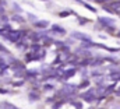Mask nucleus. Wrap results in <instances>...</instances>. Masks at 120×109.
<instances>
[{
    "mask_svg": "<svg viewBox=\"0 0 120 109\" xmlns=\"http://www.w3.org/2000/svg\"><path fill=\"white\" fill-rule=\"evenodd\" d=\"M71 35H73V38H78V39H81V41H84V42L91 43L90 36H88V35H85V34H81V32H73Z\"/></svg>",
    "mask_w": 120,
    "mask_h": 109,
    "instance_id": "1",
    "label": "nucleus"
},
{
    "mask_svg": "<svg viewBox=\"0 0 120 109\" xmlns=\"http://www.w3.org/2000/svg\"><path fill=\"white\" fill-rule=\"evenodd\" d=\"M99 23L103 24L105 27H110V28L115 25V21L110 20V18H106V17H99Z\"/></svg>",
    "mask_w": 120,
    "mask_h": 109,
    "instance_id": "2",
    "label": "nucleus"
},
{
    "mask_svg": "<svg viewBox=\"0 0 120 109\" xmlns=\"http://www.w3.org/2000/svg\"><path fill=\"white\" fill-rule=\"evenodd\" d=\"M110 10L116 14H120V1H110Z\"/></svg>",
    "mask_w": 120,
    "mask_h": 109,
    "instance_id": "3",
    "label": "nucleus"
},
{
    "mask_svg": "<svg viewBox=\"0 0 120 109\" xmlns=\"http://www.w3.org/2000/svg\"><path fill=\"white\" fill-rule=\"evenodd\" d=\"M52 31H53V32H57V34H60V35H64V34H66V29L61 28V27H59V25H53Z\"/></svg>",
    "mask_w": 120,
    "mask_h": 109,
    "instance_id": "4",
    "label": "nucleus"
},
{
    "mask_svg": "<svg viewBox=\"0 0 120 109\" xmlns=\"http://www.w3.org/2000/svg\"><path fill=\"white\" fill-rule=\"evenodd\" d=\"M48 25H49L48 21H35V27L36 28H41L42 29V28H46Z\"/></svg>",
    "mask_w": 120,
    "mask_h": 109,
    "instance_id": "5",
    "label": "nucleus"
},
{
    "mask_svg": "<svg viewBox=\"0 0 120 109\" xmlns=\"http://www.w3.org/2000/svg\"><path fill=\"white\" fill-rule=\"evenodd\" d=\"M74 73H75V70H74V69H71V70H67V71H66V74H64V78L73 77V76H74Z\"/></svg>",
    "mask_w": 120,
    "mask_h": 109,
    "instance_id": "6",
    "label": "nucleus"
},
{
    "mask_svg": "<svg viewBox=\"0 0 120 109\" xmlns=\"http://www.w3.org/2000/svg\"><path fill=\"white\" fill-rule=\"evenodd\" d=\"M81 3H82V1H81ZM82 6H85V7H87V8H88L90 11H94V13L96 11V8H95V7H91L90 4H87V3H82Z\"/></svg>",
    "mask_w": 120,
    "mask_h": 109,
    "instance_id": "7",
    "label": "nucleus"
},
{
    "mask_svg": "<svg viewBox=\"0 0 120 109\" xmlns=\"http://www.w3.org/2000/svg\"><path fill=\"white\" fill-rule=\"evenodd\" d=\"M4 108H6V109H18V108H15V106H13L11 104H8V102H6V104H4Z\"/></svg>",
    "mask_w": 120,
    "mask_h": 109,
    "instance_id": "8",
    "label": "nucleus"
},
{
    "mask_svg": "<svg viewBox=\"0 0 120 109\" xmlns=\"http://www.w3.org/2000/svg\"><path fill=\"white\" fill-rule=\"evenodd\" d=\"M31 49H32L34 52H38V51L41 49V46H39V45H32V46H31Z\"/></svg>",
    "mask_w": 120,
    "mask_h": 109,
    "instance_id": "9",
    "label": "nucleus"
},
{
    "mask_svg": "<svg viewBox=\"0 0 120 109\" xmlns=\"http://www.w3.org/2000/svg\"><path fill=\"white\" fill-rule=\"evenodd\" d=\"M70 13L68 11H61V13H59V17H67Z\"/></svg>",
    "mask_w": 120,
    "mask_h": 109,
    "instance_id": "10",
    "label": "nucleus"
},
{
    "mask_svg": "<svg viewBox=\"0 0 120 109\" xmlns=\"http://www.w3.org/2000/svg\"><path fill=\"white\" fill-rule=\"evenodd\" d=\"M74 105H75V108H77V109H81V108H82V105H81L80 102H74Z\"/></svg>",
    "mask_w": 120,
    "mask_h": 109,
    "instance_id": "11",
    "label": "nucleus"
},
{
    "mask_svg": "<svg viewBox=\"0 0 120 109\" xmlns=\"http://www.w3.org/2000/svg\"><path fill=\"white\" fill-rule=\"evenodd\" d=\"M14 20H17V21H20V23H22V21H24L22 18H20V16H15V17H14Z\"/></svg>",
    "mask_w": 120,
    "mask_h": 109,
    "instance_id": "12",
    "label": "nucleus"
},
{
    "mask_svg": "<svg viewBox=\"0 0 120 109\" xmlns=\"http://www.w3.org/2000/svg\"><path fill=\"white\" fill-rule=\"evenodd\" d=\"M87 85H88V82H87V81H84L82 84H81V88H82V87H87Z\"/></svg>",
    "mask_w": 120,
    "mask_h": 109,
    "instance_id": "13",
    "label": "nucleus"
},
{
    "mask_svg": "<svg viewBox=\"0 0 120 109\" xmlns=\"http://www.w3.org/2000/svg\"><path fill=\"white\" fill-rule=\"evenodd\" d=\"M4 92H6V91H4V90H1V88H0V94H4Z\"/></svg>",
    "mask_w": 120,
    "mask_h": 109,
    "instance_id": "14",
    "label": "nucleus"
},
{
    "mask_svg": "<svg viewBox=\"0 0 120 109\" xmlns=\"http://www.w3.org/2000/svg\"><path fill=\"white\" fill-rule=\"evenodd\" d=\"M116 95H119V97H120V90H119V91H116Z\"/></svg>",
    "mask_w": 120,
    "mask_h": 109,
    "instance_id": "15",
    "label": "nucleus"
},
{
    "mask_svg": "<svg viewBox=\"0 0 120 109\" xmlns=\"http://www.w3.org/2000/svg\"><path fill=\"white\" fill-rule=\"evenodd\" d=\"M117 36H119V38H120V31H119V32H117Z\"/></svg>",
    "mask_w": 120,
    "mask_h": 109,
    "instance_id": "16",
    "label": "nucleus"
}]
</instances>
